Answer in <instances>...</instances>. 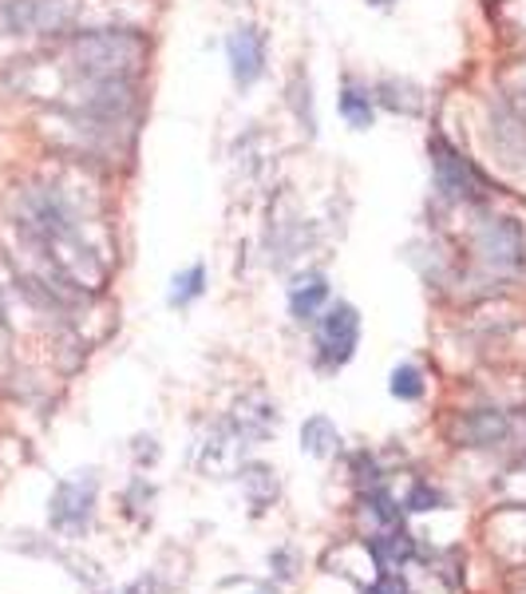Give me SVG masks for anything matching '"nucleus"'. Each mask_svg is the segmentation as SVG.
Returning <instances> with one entry per match:
<instances>
[{
	"label": "nucleus",
	"mask_w": 526,
	"mask_h": 594,
	"mask_svg": "<svg viewBox=\"0 0 526 594\" xmlns=\"http://www.w3.org/2000/svg\"><path fill=\"white\" fill-rule=\"evenodd\" d=\"M67 64L80 84H135L147 64V40L135 29H87L67 40Z\"/></svg>",
	"instance_id": "obj_1"
},
{
	"label": "nucleus",
	"mask_w": 526,
	"mask_h": 594,
	"mask_svg": "<svg viewBox=\"0 0 526 594\" xmlns=\"http://www.w3.org/2000/svg\"><path fill=\"white\" fill-rule=\"evenodd\" d=\"M87 0H0V37H75Z\"/></svg>",
	"instance_id": "obj_2"
},
{
	"label": "nucleus",
	"mask_w": 526,
	"mask_h": 594,
	"mask_svg": "<svg viewBox=\"0 0 526 594\" xmlns=\"http://www.w3.org/2000/svg\"><path fill=\"white\" fill-rule=\"evenodd\" d=\"M471 254L491 278H518L526 270V235L515 218H483L471 238Z\"/></svg>",
	"instance_id": "obj_3"
},
{
	"label": "nucleus",
	"mask_w": 526,
	"mask_h": 594,
	"mask_svg": "<svg viewBox=\"0 0 526 594\" xmlns=\"http://www.w3.org/2000/svg\"><path fill=\"white\" fill-rule=\"evenodd\" d=\"M495 139L526 163V60L511 64L498 76V104H495Z\"/></svg>",
	"instance_id": "obj_4"
},
{
	"label": "nucleus",
	"mask_w": 526,
	"mask_h": 594,
	"mask_svg": "<svg viewBox=\"0 0 526 594\" xmlns=\"http://www.w3.org/2000/svg\"><path fill=\"white\" fill-rule=\"evenodd\" d=\"M428 152H432V170L435 183L448 198L455 202H480L487 195V175H483L475 163H467V155L455 152V143L443 139L440 132L428 139Z\"/></svg>",
	"instance_id": "obj_5"
},
{
	"label": "nucleus",
	"mask_w": 526,
	"mask_h": 594,
	"mask_svg": "<svg viewBox=\"0 0 526 594\" xmlns=\"http://www.w3.org/2000/svg\"><path fill=\"white\" fill-rule=\"evenodd\" d=\"M360 345V313L348 302L325 305L317 317V357L325 368H340L353 361Z\"/></svg>",
	"instance_id": "obj_6"
},
{
	"label": "nucleus",
	"mask_w": 526,
	"mask_h": 594,
	"mask_svg": "<svg viewBox=\"0 0 526 594\" xmlns=\"http://www.w3.org/2000/svg\"><path fill=\"white\" fill-rule=\"evenodd\" d=\"M265 56H270V40L257 24H238L225 40V60L238 87H250L265 76Z\"/></svg>",
	"instance_id": "obj_7"
},
{
	"label": "nucleus",
	"mask_w": 526,
	"mask_h": 594,
	"mask_svg": "<svg viewBox=\"0 0 526 594\" xmlns=\"http://www.w3.org/2000/svg\"><path fill=\"white\" fill-rule=\"evenodd\" d=\"M95 503V476L75 472L72 480H64L52 496V528L60 531H84L92 519Z\"/></svg>",
	"instance_id": "obj_8"
},
{
	"label": "nucleus",
	"mask_w": 526,
	"mask_h": 594,
	"mask_svg": "<svg viewBox=\"0 0 526 594\" xmlns=\"http://www.w3.org/2000/svg\"><path fill=\"white\" fill-rule=\"evenodd\" d=\"M325 305H329V278L317 274V270L301 274L297 282L290 285V313H293V321H301V325L317 321L320 313H325Z\"/></svg>",
	"instance_id": "obj_9"
},
{
	"label": "nucleus",
	"mask_w": 526,
	"mask_h": 594,
	"mask_svg": "<svg viewBox=\"0 0 526 594\" xmlns=\"http://www.w3.org/2000/svg\"><path fill=\"white\" fill-rule=\"evenodd\" d=\"M460 433L471 448H491V444H503L511 436V416L495 413V408H483V413H467L460 420Z\"/></svg>",
	"instance_id": "obj_10"
},
{
	"label": "nucleus",
	"mask_w": 526,
	"mask_h": 594,
	"mask_svg": "<svg viewBox=\"0 0 526 594\" xmlns=\"http://www.w3.org/2000/svg\"><path fill=\"white\" fill-rule=\"evenodd\" d=\"M337 107H340V115H345L348 127H357V132L372 127L376 95L368 92V84H360V80L345 76V84H340V95H337Z\"/></svg>",
	"instance_id": "obj_11"
},
{
	"label": "nucleus",
	"mask_w": 526,
	"mask_h": 594,
	"mask_svg": "<svg viewBox=\"0 0 526 594\" xmlns=\"http://www.w3.org/2000/svg\"><path fill=\"white\" fill-rule=\"evenodd\" d=\"M301 448L309 456H333L340 448V433L333 428L329 416H309L301 425Z\"/></svg>",
	"instance_id": "obj_12"
},
{
	"label": "nucleus",
	"mask_w": 526,
	"mask_h": 594,
	"mask_svg": "<svg viewBox=\"0 0 526 594\" xmlns=\"http://www.w3.org/2000/svg\"><path fill=\"white\" fill-rule=\"evenodd\" d=\"M202 290H207V265H190V270L175 274L167 302L170 305H190L194 298H202Z\"/></svg>",
	"instance_id": "obj_13"
},
{
	"label": "nucleus",
	"mask_w": 526,
	"mask_h": 594,
	"mask_svg": "<svg viewBox=\"0 0 526 594\" xmlns=\"http://www.w3.org/2000/svg\"><path fill=\"white\" fill-rule=\"evenodd\" d=\"M290 104L297 112L301 127L309 135H317V115H313V100H309V76L305 72H293V84H290Z\"/></svg>",
	"instance_id": "obj_14"
},
{
	"label": "nucleus",
	"mask_w": 526,
	"mask_h": 594,
	"mask_svg": "<svg viewBox=\"0 0 526 594\" xmlns=\"http://www.w3.org/2000/svg\"><path fill=\"white\" fill-rule=\"evenodd\" d=\"M392 396L396 400H420L423 396V373L420 365H396L392 368Z\"/></svg>",
	"instance_id": "obj_15"
},
{
	"label": "nucleus",
	"mask_w": 526,
	"mask_h": 594,
	"mask_svg": "<svg viewBox=\"0 0 526 594\" xmlns=\"http://www.w3.org/2000/svg\"><path fill=\"white\" fill-rule=\"evenodd\" d=\"M432 503H440V491H432L428 483H415V491H412V500H408V508H412V511H428Z\"/></svg>",
	"instance_id": "obj_16"
},
{
	"label": "nucleus",
	"mask_w": 526,
	"mask_h": 594,
	"mask_svg": "<svg viewBox=\"0 0 526 594\" xmlns=\"http://www.w3.org/2000/svg\"><path fill=\"white\" fill-rule=\"evenodd\" d=\"M257 594H277V591H273V586H262V591H257Z\"/></svg>",
	"instance_id": "obj_17"
},
{
	"label": "nucleus",
	"mask_w": 526,
	"mask_h": 594,
	"mask_svg": "<svg viewBox=\"0 0 526 594\" xmlns=\"http://www.w3.org/2000/svg\"><path fill=\"white\" fill-rule=\"evenodd\" d=\"M372 4H380V9H385V4H392V0H372Z\"/></svg>",
	"instance_id": "obj_18"
}]
</instances>
